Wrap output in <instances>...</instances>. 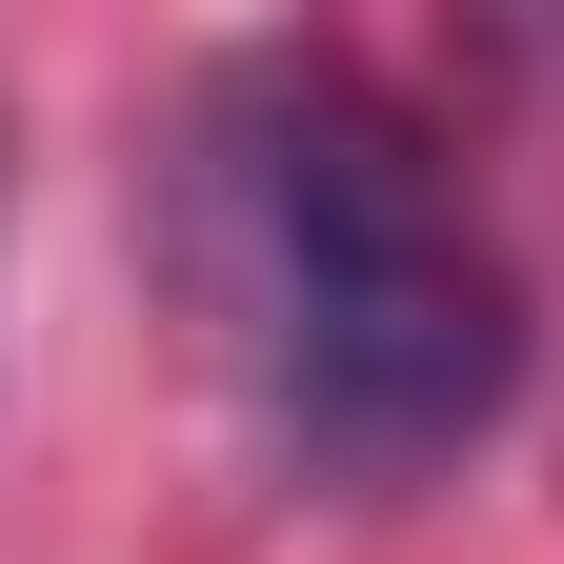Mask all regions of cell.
I'll return each instance as SVG.
<instances>
[{
    "label": "cell",
    "mask_w": 564,
    "mask_h": 564,
    "mask_svg": "<svg viewBox=\"0 0 564 564\" xmlns=\"http://www.w3.org/2000/svg\"><path fill=\"white\" fill-rule=\"evenodd\" d=\"M182 242H202V323H223L262 444L303 484H343V505H403L524 383V282L484 242L464 162L343 41L202 61V101H182Z\"/></svg>",
    "instance_id": "1"
}]
</instances>
